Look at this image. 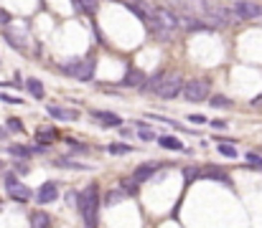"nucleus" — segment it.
<instances>
[{
	"mask_svg": "<svg viewBox=\"0 0 262 228\" xmlns=\"http://www.w3.org/2000/svg\"><path fill=\"white\" fill-rule=\"evenodd\" d=\"M77 208L82 211V218L87 226H97V208H99V190L97 185H89L84 193H79Z\"/></svg>",
	"mask_w": 262,
	"mask_h": 228,
	"instance_id": "nucleus-1",
	"label": "nucleus"
},
{
	"mask_svg": "<svg viewBox=\"0 0 262 228\" xmlns=\"http://www.w3.org/2000/svg\"><path fill=\"white\" fill-rule=\"evenodd\" d=\"M201 10H204V15L214 23V26H219V28H224V26H229V23L237 20L232 8L222 5L219 0H201Z\"/></svg>",
	"mask_w": 262,
	"mask_h": 228,
	"instance_id": "nucleus-2",
	"label": "nucleus"
},
{
	"mask_svg": "<svg viewBox=\"0 0 262 228\" xmlns=\"http://www.w3.org/2000/svg\"><path fill=\"white\" fill-rule=\"evenodd\" d=\"M181 89H183V76L181 74H163L158 89H156V94L161 99H176L181 94Z\"/></svg>",
	"mask_w": 262,
	"mask_h": 228,
	"instance_id": "nucleus-3",
	"label": "nucleus"
},
{
	"mask_svg": "<svg viewBox=\"0 0 262 228\" xmlns=\"http://www.w3.org/2000/svg\"><path fill=\"white\" fill-rule=\"evenodd\" d=\"M209 91H211V86H209L206 79H191V81H183L181 94H183L186 102H193L196 104V102H204L209 97Z\"/></svg>",
	"mask_w": 262,
	"mask_h": 228,
	"instance_id": "nucleus-4",
	"label": "nucleus"
},
{
	"mask_svg": "<svg viewBox=\"0 0 262 228\" xmlns=\"http://www.w3.org/2000/svg\"><path fill=\"white\" fill-rule=\"evenodd\" d=\"M64 71L77 76L79 81H89L94 76V61H89V58H74V63H64Z\"/></svg>",
	"mask_w": 262,
	"mask_h": 228,
	"instance_id": "nucleus-5",
	"label": "nucleus"
},
{
	"mask_svg": "<svg viewBox=\"0 0 262 228\" xmlns=\"http://www.w3.org/2000/svg\"><path fill=\"white\" fill-rule=\"evenodd\" d=\"M229 8H232V13H234V18H237V20H257V15H260V8H262V5L252 3V0H234V3H232Z\"/></svg>",
	"mask_w": 262,
	"mask_h": 228,
	"instance_id": "nucleus-6",
	"label": "nucleus"
},
{
	"mask_svg": "<svg viewBox=\"0 0 262 228\" xmlns=\"http://www.w3.org/2000/svg\"><path fill=\"white\" fill-rule=\"evenodd\" d=\"M5 190H8V195H10L13 200H18V203H26V200L31 198V190L23 185V182H18L15 175H5Z\"/></svg>",
	"mask_w": 262,
	"mask_h": 228,
	"instance_id": "nucleus-7",
	"label": "nucleus"
},
{
	"mask_svg": "<svg viewBox=\"0 0 262 228\" xmlns=\"http://www.w3.org/2000/svg\"><path fill=\"white\" fill-rule=\"evenodd\" d=\"M125 5L130 8V10H133L143 23H148V26H153V20H156V18H153V10L143 3V0H125Z\"/></svg>",
	"mask_w": 262,
	"mask_h": 228,
	"instance_id": "nucleus-8",
	"label": "nucleus"
},
{
	"mask_svg": "<svg viewBox=\"0 0 262 228\" xmlns=\"http://www.w3.org/2000/svg\"><path fill=\"white\" fill-rule=\"evenodd\" d=\"M59 195V188H56V182H43V185L36 190V200L41 205H46V203H54Z\"/></svg>",
	"mask_w": 262,
	"mask_h": 228,
	"instance_id": "nucleus-9",
	"label": "nucleus"
},
{
	"mask_svg": "<svg viewBox=\"0 0 262 228\" xmlns=\"http://www.w3.org/2000/svg\"><path fill=\"white\" fill-rule=\"evenodd\" d=\"M46 112L51 114L56 122H77V119H79V112H77V109H64V107H54V104H51Z\"/></svg>",
	"mask_w": 262,
	"mask_h": 228,
	"instance_id": "nucleus-10",
	"label": "nucleus"
},
{
	"mask_svg": "<svg viewBox=\"0 0 262 228\" xmlns=\"http://www.w3.org/2000/svg\"><path fill=\"white\" fill-rule=\"evenodd\" d=\"M92 119L102 122L104 127H120V124H122V119L117 117V114H112V112H102V109H94V112H92Z\"/></svg>",
	"mask_w": 262,
	"mask_h": 228,
	"instance_id": "nucleus-11",
	"label": "nucleus"
},
{
	"mask_svg": "<svg viewBox=\"0 0 262 228\" xmlns=\"http://www.w3.org/2000/svg\"><path fill=\"white\" fill-rule=\"evenodd\" d=\"M158 168H161L158 163H148V165H143V168H138V170H135L133 180H135V182H145V180H150V177H153V172H156Z\"/></svg>",
	"mask_w": 262,
	"mask_h": 228,
	"instance_id": "nucleus-12",
	"label": "nucleus"
},
{
	"mask_svg": "<svg viewBox=\"0 0 262 228\" xmlns=\"http://www.w3.org/2000/svg\"><path fill=\"white\" fill-rule=\"evenodd\" d=\"M199 175H201V177H211V180H219V182H224V185H229V175L222 172V170H216V168H206V170H201Z\"/></svg>",
	"mask_w": 262,
	"mask_h": 228,
	"instance_id": "nucleus-13",
	"label": "nucleus"
},
{
	"mask_svg": "<svg viewBox=\"0 0 262 228\" xmlns=\"http://www.w3.org/2000/svg\"><path fill=\"white\" fill-rule=\"evenodd\" d=\"M49 226H51V218H49L46 213L38 211V213L31 216V228H49Z\"/></svg>",
	"mask_w": 262,
	"mask_h": 228,
	"instance_id": "nucleus-14",
	"label": "nucleus"
},
{
	"mask_svg": "<svg viewBox=\"0 0 262 228\" xmlns=\"http://www.w3.org/2000/svg\"><path fill=\"white\" fill-rule=\"evenodd\" d=\"M161 147H166V150H183V142L178 140V137H161Z\"/></svg>",
	"mask_w": 262,
	"mask_h": 228,
	"instance_id": "nucleus-15",
	"label": "nucleus"
},
{
	"mask_svg": "<svg viewBox=\"0 0 262 228\" xmlns=\"http://www.w3.org/2000/svg\"><path fill=\"white\" fill-rule=\"evenodd\" d=\"M122 84L125 86H143V74L140 71H127V76H125Z\"/></svg>",
	"mask_w": 262,
	"mask_h": 228,
	"instance_id": "nucleus-16",
	"label": "nucleus"
},
{
	"mask_svg": "<svg viewBox=\"0 0 262 228\" xmlns=\"http://www.w3.org/2000/svg\"><path fill=\"white\" fill-rule=\"evenodd\" d=\"M163 74H166V71H158V74H153V76L148 79V84H143L140 89H145V91H156V89H158V84H161V79H163Z\"/></svg>",
	"mask_w": 262,
	"mask_h": 228,
	"instance_id": "nucleus-17",
	"label": "nucleus"
},
{
	"mask_svg": "<svg viewBox=\"0 0 262 228\" xmlns=\"http://www.w3.org/2000/svg\"><path fill=\"white\" fill-rule=\"evenodd\" d=\"M28 91H31L36 99H41V97H43V84H41L38 79H28Z\"/></svg>",
	"mask_w": 262,
	"mask_h": 228,
	"instance_id": "nucleus-18",
	"label": "nucleus"
},
{
	"mask_svg": "<svg viewBox=\"0 0 262 228\" xmlns=\"http://www.w3.org/2000/svg\"><path fill=\"white\" fill-rule=\"evenodd\" d=\"M56 165H59V168H74V170H87V165L72 163V160H67V157H59V160H56Z\"/></svg>",
	"mask_w": 262,
	"mask_h": 228,
	"instance_id": "nucleus-19",
	"label": "nucleus"
},
{
	"mask_svg": "<svg viewBox=\"0 0 262 228\" xmlns=\"http://www.w3.org/2000/svg\"><path fill=\"white\" fill-rule=\"evenodd\" d=\"M216 150H219L222 155H227V157H237V147L227 145V140H222V142H219V147H216Z\"/></svg>",
	"mask_w": 262,
	"mask_h": 228,
	"instance_id": "nucleus-20",
	"label": "nucleus"
},
{
	"mask_svg": "<svg viewBox=\"0 0 262 228\" xmlns=\"http://www.w3.org/2000/svg\"><path fill=\"white\" fill-rule=\"evenodd\" d=\"M120 200H122V195L115 193V190H110V193L104 195V205H115V203H120Z\"/></svg>",
	"mask_w": 262,
	"mask_h": 228,
	"instance_id": "nucleus-21",
	"label": "nucleus"
},
{
	"mask_svg": "<svg viewBox=\"0 0 262 228\" xmlns=\"http://www.w3.org/2000/svg\"><path fill=\"white\" fill-rule=\"evenodd\" d=\"M209 104H211L214 109H216V107H229V99H227V97H219V94H216V97H211V102H209Z\"/></svg>",
	"mask_w": 262,
	"mask_h": 228,
	"instance_id": "nucleus-22",
	"label": "nucleus"
},
{
	"mask_svg": "<svg viewBox=\"0 0 262 228\" xmlns=\"http://www.w3.org/2000/svg\"><path fill=\"white\" fill-rule=\"evenodd\" d=\"M10 155H18V157H28V155H31V150H28V147H20V145H13V147H10Z\"/></svg>",
	"mask_w": 262,
	"mask_h": 228,
	"instance_id": "nucleus-23",
	"label": "nucleus"
},
{
	"mask_svg": "<svg viewBox=\"0 0 262 228\" xmlns=\"http://www.w3.org/2000/svg\"><path fill=\"white\" fill-rule=\"evenodd\" d=\"M5 38H8V43L13 46V49H18V51L23 49V43H20V41H18V36H13L10 31H5Z\"/></svg>",
	"mask_w": 262,
	"mask_h": 228,
	"instance_id": "nucleus-24",
	"label": "nucleus"
},
{
	"mask_svg": "<svg viewBox=\"0 0 262 228\" xmlns=\"http://www.w3.org/2000/svg\"><path fill=\"white\" fill-rule=\"evenodd\" d=\"M107 150H110L112 155H125V152H130V147H127V145H110Z\"/></svg>",
	"mask_w": 262,
	"mask_h": 228,
	"instance_id": "nucleus-25",
	"label": "nucleus"
},
{
	"mask_svg": "<svg viewBox=\"0 0 262 228\" xmlns=\"http://www.w3.org/2000/svg\"><path fill=\"white\" fill-rule=\"evenodd\" d=\"M0 102H5V104H23L20 97H10V94H0Z\"/></svg>",
	"mask_w": 262,
	"mask_h": 228,
	"instance_id": "nucleus-26",
	"label": "nucleus"
},
{
	"mask_svg": "<svg viewBox=\"0 0 262 228\" xmlns=\"http://www.w3.org/2000/svg\"><path fill=\"white\" fill-rule=\"evenodd\" d=\"M247 160H250V165H255V168H260V170H262V157H260V155L250 152V155H247Z\"/></svg>",
	"mask_w": 262,
	"mask_h": 228,
	"instance_id": "nucleus-27",
	"label": "nucleus"
},
{
	"mask_svg": "<svg viewBox=\"0 0 262 228\" xmlns=\"http://www.w3.org/2000/svg\"><path fill=\"white\" fill-rule=\"evenodd\" d=\"M8 129L10 132H23V124H20V119H8Z\"/></svg>",
	"mask_w": 262,
	"mask_h": 228,
	"instance_id": "nucleus-28",
	"label": "nucleus"
},
{
	"mask_svg": "<svg viewBox=\"0 0 262 228\" xmlns=\"http://www.w3.org/2000/svg\"><path fill=\"white\" fill-rule=\"evenodd\" d=\"M79 5H84L87 13H94V10H97V3H94V0H79Z\"/></svg>",
	"mask_w": 262,
	"mask_h": 228,
	"instance_id": "nucleus-29",
	"label": "nucleus"
},
{
	"mask_svg": "<svg viewBox=\"0 0 262 228\" xmlns=\"http://www.w3.org/2000/svg\"><path fill=\"white\" fill-rule=\"evenodd\" d=\"M135 180H122V188L127 190V193H138V185H133Z\"/></svg>",
	"mask_w": 262,
	"mask_h": 228,
	"instance_id": "nucleus-30",
	"label": "nucleus"
},
{
	"mask_svg": "<svg viewBox=\"0 0 262 228\" xmlns=\"http://www.w3.org/2000/svg\"><path fill=\"white\" fill-rule=\"evenodd\" d=\"M8 23H10V13L0 8V26H8Z\"/></svg>",
	"mask_w": 262,
	"mask_h": 228,
	"instance_id": "nucleus-31",
	"label": "nucleus"
},
{
	"mask_svg": "<svg viewBox=\"0 0 262 228\" xmlns=\"http://www.w3.org/2000/svg\"><path fill=\"white\" fill-rule=\"evenodd\" d=\"M188 122H196V124H204V122H206V117H201V114H191V117H188Z\"/></svg>",
	"mask_w": 262,
	"mask_h": 228,
	"instance_id": "nucleus-32",
	"label": "nucleus"
},
{
	"mask_svg": "<svg viewBox=\"0 0 262 228\" xmlns=\"http://www.w3.org/2000/svg\"><path fill=\"white\" fill-rule=\"evenodd\" d=\"M138 134H140V140H156V134H153V132H148V129H140Z\"/></svg>",
	"mask_w": 262,
	"mask_h": 228,
	"instance_id": "nucleus-33",
	"label": "nucleus"
},
{
	"mask_svg": "<svg viewBox=\"0 0 262 228\" xmlns=\"http://www.w3.org/2000/svg\"><path fill=\"white\" fill-rule=\"evenodd\" d=\"M77 200H79V193H67V203L69 205H77Z\"/></svg>",
	"mask_w": 262,
	"mask_h": 228,
	"instance_id": "nucleus-34",
	"label": "nucleus"
},
{
	"mask_svg": "<svg viewBox=\"0 0 262 228\" xmlns=\"http://www.w3.org/2000/svg\"><path fill=\"white\" fill-rule=\"evenodd\" d=\"M211 127H214V129H224V127H227V122H222V119H214V122H211Z\"/></svg>",
	"mask_w": 262,
	"mask_h": 228,
	"instance_id": "nucleus-35",
	"label": "nucleus"
},
{
	"mask_svg": "<svg viewBox=\"0 0 262 228\" xmlns=\"http://www.w3.org/2000/svg\"><path fill=\"white\" fill-rule=\"evenodd\" d=\"M252 104H255V107H262V94H260V97H255V99H252Z\"/></svg>",
	"mask_w": 262,
	"mask_h": 228,
	"instance_id": "nucleus-36",
	"label": "nucleus"
},
{
	"mask_svg": "<svg viewBox=\"0 0 262 228\" xmlns=\"http://www.w3.org/2000/svg\"><path fill=\"white\" fill-rule=\"evenodd\" d=\"M257 20H260V23H262V8H260V15H257Z\"/></svg>",
	"mask_w": 262,
	"mask_h": 228,
	"instance_id": "nucleus-37",
	"label": "nucleus"
},
{
	"mask_svg": "<svg viewBox=\"0 0 262 228\" xmlns=\"http://www.w3.org/2000/svg\"><path fill=\"white\" fill-rule=\"evenodd\" d=\"M87 228H97V226H87Z\"/></svg>",
	"mask_w": 262,
	"mask_h": 228,
	"instance_id": "nucleus-38",
	"label": "nucleus"
}]
</instances>
